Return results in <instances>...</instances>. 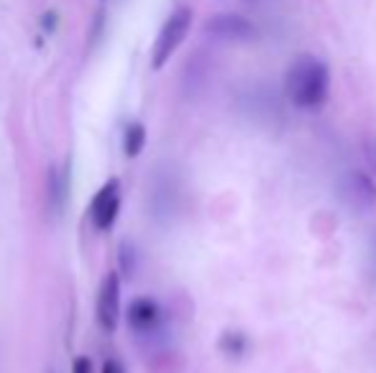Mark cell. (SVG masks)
<instances>
[{
  "instance_id": "1",
  "label": "cell",
  "mask_w": 376,
  "mask_h": 373,
  "mask_svg": "<svg viewBox=\"0 0 376 373\" xmlns=\"http://www.w3.org/2000/svg\"><path fill=\"white\" fill-rule=\"evenodd\" d=\"M284 92L294 107L299 110H315L330 95V72L325 62L315 57H297L287 70Z\"/></svg>"
},
{
  "instance_id": "2",
  "label": "cell",
  "mask_w": 376,
  "mask_h": 373,
  "mask_svg": "<svg viewBox=\"0 0 376 373\" xmlns=\"http://www.w3.org/2000/svg\"><path fill=\"white\" fill-rule=\"evenodd\" d=\"M192 26V11L190 8H179L167 18V23L162 26L157 36V44H154V51H151V67L154 70H162L164 64L169 62L171 54L179 49V44L185 41L187 34H190Z\"/></svg>"
},
{
  "instance_id": "3",
  "label": "cell",
  "mask_w": 376,
  "mask_h": 373,
  "mask_svg": "<svg viewBox=\"0 0 376 373\" xmlns=\"http://www.w3.org/2000/svg\"><path fill=\"white\" fill-rule=\"evenodd\" d=\"M338 195L356 212H369L376 207V179L369 171L346 169L338 176Z\"/></svg>"
},
{
  "instance_id": "4",
  "label": "cell",
  "mask_w": 376,
  "mask_h": 373,
  "mask_svg": "<svg viewBox=\"0 0 376 373\" xmlns=\"http://www.w3.org/2000/svg\"><path fill=\"white\" fill-rule=\"evenodd\" d=\"M95 317H98L100 330L105 335H113L118 330V320H121V274L118 271L105 274V279L100 284Z\"/></svg>"
},
{
  "instance_id": "5",
  "label": "cell",
  "mask_w": 376,
  "mask_h": 373,
  "mask_svg": "<svg viewBox=\"0 0 376 373\" xmlns=\"http://www.w3.org/2000/svg\"><path fill=\"white\" fill-rule=\"evenodd\" d=\"M121 215V179H108L90 204V218L100 233L110 230Z\"/></svg>"
},
{
  "instance_id": "6",
  "label": "cell",
  "mask_w": 376,
  "mask_h": 373,
  "mask_svg": "<svg viewBox=\"0 0 376 373\" xmlns=\"http://www.w3.org/2000/svg\"><path fill=\"white\" fill-rule=\"evenodd\" d=\"M162 322V307L149 296L134 299L128 304V325L136 332H151L157 325Z\"/></svg>"
},
{
  "instance_id": "7",
  "label": "cell",
  "mask_w": 376,
  "mask_h": 373,
  "mask_svg": "<svg viewBox=\"0 0 376 373\" xmlns=\"http://www.w3.org/2000/svg\"><path fill=\"white\" fill-rule=\"evenodd\" d=\"M207 31L220 36V39H233V41L251 39L256 34L254 26L246 18H241V15H218V18H213V21L207 23Z\"/></svg>"
},
{
  "instance_id": "8",
  "label": "cell",
  "mask_w": 376,
  "mask_h": 373,
  "mask_svg": "<svg viewBox=\"0 0 376 373\" xmlns=\"http://www.w3.org/2000/svg\"><path fill=\"white\" fill-rule=\"evenodd\" d=\"M143 148H146V128L143 123H131L123 133V151L128 159H136V156H141Z\"/></svg>"
},
{
  "instance_id": "9",
  "label": "cell",
  "mask_w": 376,
  "mask_h": 373,
  "mask_svg": "<svg viewBox=\"0 0 376 373\" xmlns=\"http://www.w3.org/2000/svg\"><path fill=\"white\" fill-rule=\"evenodd\" d=\"M67 171H62V169H51V176H49V199H51V207L54 210H62L64 207V199H67Z\"/></svg>"
},
{
  "instance_id": "10",
  "label": "cell",
  "mask_w": 376,
  "mask_h": 373,
  "mask_svg": "<svg viewBox=\"0 0 376 373\" xmlns=\"http://www.w3.org/2000/svg\"><path fill=\"white\" fill-rule=\"evenodd\" d=\"M246 348H249V340H246V335L243 332H226L223 338H220V351L228 353V355H243L246 353Z\"/></svg>"
},
{
  "instance_id": "11",
  "label": "cell",
  "mask_w": 376,
  "mask_h": 373,
  "mask_svg": "<svg viewBox=\"0 0 376 373\" xmlns=\"http://www.w3.org/2000/svg\"><path fill=\"white\" fill-rule=\"evenodd\" d=\"M134 256H136L134 246H131V243H123L121 246V271L126 276L134 274Z\"/></svg>"
},
{
  "instance_id": "12",
  "label": "cell",
  "mask_w": 376,
  "mask_h": 373,
  "mask_svg": "<svg viewBox=\"0 0 376 373\" xmlns=\"http://www.w3.org/2000/svg\"><path fill=\"white\" fill-rule=\"evenodd\" d=\"M72 373H93V360L87 355H77L74 363H72Z\"/></svg>"
},
{
  "instance_id": "13",
  "label": "cell",
  "mask_w": 376,
  "mask_h": 373,
  "mask_svg": "<svg viewBox=\"0 0 376 373\" xmlns=\"http://www.w3.org/2000/svg\"><path fill=\"white\" fill-rule=\"evenodd\" d=\"M100 373H123V366L121 363H118V360H105V363H103V371Z\"/></svg>"
},
{
  "instance_id": "14",
  "label": "cell",
  "mask_w": 376,
  "mask_h": 373,
  "mask_svg": "<svg viewBox=\"0 0 376 373\" xmlns=\"http://www.w3.org/2000/svg\"><path fill=\"white\" fill-rule=\"evenodd\" d=\"M363 148H366V159L374 164V169H376V138H369Z\"/></svg>"
}]
</instances>
